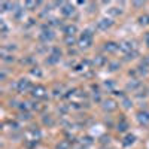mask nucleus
Wrapping results in <instances>:
<instances>
[{
  "mask_svg": "<svg viewBox=\"0 0 149 149\" xmlns=\"http://www.w3.org/2000/svg\"><path fill=\"white\" fill-rule=\"evenodd\" d=\"M112 26H113V21H112L110 18H102V19H98V21H97V29H98V30H102V31L110 29Z\"/></svg>",
  "mask_w": 149,
  "mask_h": 149,
  "instance_id": "6",
  "label": "nucleus"
},
{
  "mask_svg": "<svg viewBox=\"0 0 149 149\" xmlns=\"http://www.w3.org/2000/svg\"><path fill=\"white\" fill-rule=\"evenodd\" d=\"M24 137H26L27 142H34L36 143V142H39L42 139V133H40L39 128L31 127V128H29L26 133H24Z\"/></svg>",
  "mask_w": 149,
  "mask_h": 149,
  "instance_id": "2",
  "label": "nucleus"
},
{
  "mask_svg": "<svg viewBox=\"0 0 149 149\" xmlns=\"http://www.w3.org/2000/svg\"><path fill=\"white\" fill-rule=\"evenodd\" d=\"M94 64H95V66H98V67L103 66V64H106V58H104L103 55H98V57L94 60Z\"/></svg>",
  "mask_w": 149,
  "mask_h": 149,
  "instance_id": "17",
  "label": "nucleus"
},
{
  "mask_svg": "<svg viewBox=\"0 0 149 149\" xmlns=\"http://www.w3.org/2000/svg\"><path fill=\"white\" fill-rule=\"evenodd\" d=\"M31 95L34 98H37V100H42V98L48 97V90L45 88L43 85H36V86H33V90H31Z\"/></svg>",
  "mask_w": 149,
  "mask_h": 149,
  "instance_id": "4",
  "label": "nucleus"
},
{
  "mask_svg": "<svg viewBox=\"0 0 149 149\" xmlns=\"http://www.w3.org/2000/svg\"><path fill=\"white\" fill-rule=\"evenodd\" d=\"M119 51L125 52V54H130V52L136 51V46H134V43L131 40H125V42L119 43Z\"/></svg>",
  "mask_w": 149,
  "mask_h": 149,
  "instance_id": "8",
  "label": "nucleus"
},
{
  "mask_svg": "<svg viewBox=\"0 0 149 149\" xmlns=\"http://www.w3.org/2000/svg\"><path fill=\"white\" fill-rule=\"evenodd\" d=\"M93 40H94V33L90 30V29H86L82 31V34L79 36V39H78V45L81 49H88L91 45H93Z\"/></svg>",
  "mask_w": 149,
  "mask_h": 149,
  "instance_id": "1",
  "label": "nucleus"
},
{
  "mask_svg": "<svg viewBox=\"0 0 149 149\" xmlns=\"http://www.w3.org/2000/svg\"><path fill=\"white\" fill-rule=\"evenodd\" d=\"M145 43H146V45L149 46V31H148V33L145 34Z\"/></svg>",
  "mask_w": 149,
  "mask_h": 149,
  "instance_id": "25",
  "label": "nucleus"
},
{
  "mask_svg": "<svg viewBox=\"0 0 149 149\" xmlns=\"http://www.w3.org/2000/svg\"><path fill=\"white\" fill-rule=\"evenodd\" d=\"M0 26H2V33H3V36H6V34H8V27H6L5 21H2V22H0Z\"/></svg>",
  "mask_w": 149,
  "mask_h": 149,
  "instance_id": "24",
  "label": "nucleus"
},
{
  "mask_svg": "<svg viewBox=\"0 0 149 149\" xmlns=\"http://www.w3.org/2000/svg\"><path fill=\"white\" fill-rule=\"evenodd\" d=\"M134 142H136V136H134V134H127L125 137H124L122 145H124V146H130V145H133Z\"/></svg>",
  "mask_w": 149,
  "mask_h": 149,
  "instance_id": "15",
  "label": "nucleus"
},
{
  "mask_svg": "<svg viewBox=\"0 0 149 149\" xmlns=\"http://www.w3.org/2000/svg\"><path fill=\"white\" fill-rule=\"evenodd\" d=\"M103 109H104L106 112H113V110L118 109V104H116L115 100L109 98V100H104V102H103Z\"/></svg>",
  "mask_w": 149,
  "mask_h": 149,
  "instance_id": "10",
  "label": "nucleus"
},
{
  "mask_svg": "<svg viewBox=\"0 0 149 149\" xmlns=\"http://www.w3.org/2000/svg\"><path fill=\"white\" fill-rule=\"evenodd\" d=\"M139 86H140V81H133V82H130L128 85H127V88L130 90H136V88H139Z\"/></svg>",
  "mask_w": 149,
  "mask_h": 149,
  "instance_id": "20",
  "label": "nucleus"
},
{
  "mask_svg": "<svg viewBox=\"0 0 149 149\" xmlns=\"http://www.w3.org/2000/svg\"><path fill=\"white\" fill-rule=\"evenodd\" d=\"M139 24H142V26H149V15H143L139 18Z\"/></svg>",
  "mask_w": 149,
  "mask_h": 149,
  "instance_id": "19",
  "label": "nucleus"
},
{
  "mask_svg": "<svg viewBox=\"0 0 149 149\" xmlns=\"http://www.w3.org/2000/svg\"><path fill=\"white\" fill-rule=\"evenodd\" d=\"M54 37H55V34L52 33V30H51V29H48V30L45 29V30L40 33V39H42V40H45V42H48V40H52Z\"/></svg>",
  "mask_w": 149,
  "mask_h": 149,
  "instance_id": "12",
  "label": "nucleus"
},
{
  "mask_svg": "<svg viewBox=\"0 0 149 149\" xmlns=\"http://www.w3.org/2000/svg\"><path fill=\"white\" fill-rule=\"evenodd\" d=\"M127 128H128V122H127V119L121 118V121L118 122V125H116V130H118L119 133H124V131H127Z\"/></svg>",
  "mask_w": 149,
  "mask_h": 149,
  "instance_id": "14",
  "label": "nucleus"
},
{
  "mask_svg": "<svg viewBox=\"0 0 149 149\" xmlns=\"http://www.w3.org/2000/svg\"><path fill=\"white\" fill-rule=\"evenodd\" d=\"M64 33H66V36H74L78 33V27L74 24H67L64 27Z\"/></svg>",
  "mask_w": 149,
  "mask_h": 149,
  "instance_id": "13",
  "label": "nucleus"
},
{
  "mask_svg": "<svg viewBox=\"0 0 149 149\" xmlns=\"http://www.w3.org/2000/svg\"><path fill=\"white\" fill-rule=\"evenodd\" d=\"M43 124H46V125H54V119L49 116V115H46V116L43 118Z\"/></svg>",
  "mask_w": 149,
  "mask_h": 149,
  "instance_id": "22",
  "label": "nucleus"
},
{
  "mask_svg": "<svg viewBox=\"0 0 149 149\" xmlns=\"http://www.w3.org/2000/svg\"><path fill=\"white\" fill-rule=\"evenodd\" d=\"M31 74H37V76H42V72H40V70H31Z\"/></svg>",
  "mask_w": 149,
  "mask_h": 149,
  "instance_id": "26",
  "label": "nucleus"
},
{
  "mask_svg": "<svg viewBox=\"0 0 149 149\" xmlns=\"http://www.w3.org/2000/svg\"><path fill=\"white\" fill-rule=\"evenodd\" d=\"M60 58H61V49L52 48L51 49V55H49V58L46 61H48L49 64H55V63H58V61H60Z\"/></svg>",
  "mask_w": 149,
  "mask_h": 149,
  "instance_id": "5",
  "label": "nucleus"
},
{
  "mask_svg": "<svg viewBox=\"0 0 149 149\" xmlns=\"http://www.w3.org/2000/svg\"><path fill=\"white\" fill-rule=\"evenodd\" d=\"M74 6L72 3H63L61 5V14H63L64 17H72L74 14Z\"/></svg>",
  "mask_w": 149,
  "mask_h": 149,
  "instance_id": "9",
  "label": "nucleus"
},
{
  "mask_svg": "<svg viewBox=\"0 0 149 149\" xmlns=\"http://www.w3.org/2000/svg\"><path fill=\"white\" fill-rule=\"evenodd\" d=\"M24 5H26V8H27L29 10H34L37 6L40 5V2H31V0H29V2H26Z\"/></svg>",
  "mask_w": 149,
  "mask_h": 149,
  "instance_id": "16",
  "label": "nucleus"
},
{
  "mask_svg": "<svg viewBox=\"0 0 149 149\" xmlns=\"http://www.w3.org/2000/svg\"><path fill=\"white\" fill-rule=\"evenodd\" d=\"M15 90L18 91V93H27V91H30V90H33V85H31V82L29 81V79H19V81H17V84H15Z\"/></svg>",
  "mask_w": 149,
  "mask_h": 149,
  "instance_id": "3",
  "label": "nucleus"
},
{
  "mask_svg": "<svg viewBox=\"0 0 149 149\" xmlns=\"http://www.w3.org/2000/svg\"><path fill=\"white\" fill-rule=\"evenodd\" d=\"M103 48H104V51H106V52L113 54V52H116L118 49H119V43H115V42H106Z\"/></svg>",
  "mask_w": 149,
  "mask_h": 149,
  "instance_id": "11",
  "label": "nucleus"
},
{
  "mask_svg": "<svg viewBox=\"0 0 149 149\" xmlns=\"http://www.w3.org/2000/svg\"><path fill=\"white\" fill-rule=\"evenodd\" d=\"M66 45L73 46L74 45V36H66Z\"/></svg>",
  "mask_w": 149,
  "mask_h": 149,
  "instance_id": "21",
  "label": "nucleus"
},
{
  "mask_svg": "<svg viewBox=\"0 0 149 149\" xmlns=\"http://www.w3.org/2000/svg\"><path fill=\"white\" fill-rule=\"evenodd\" d=\"M137 121H139L140 125L149 127V112L148 110H140L137 113Z\"/></svg>",
  "mask_w": 149,
  "mask_h": 149,
  "instance_id": "7",
  "label": "nucleus"
},
{
  "mask_svg": "<svg viewBox=\"0 0 149 149\" xmlns=\"http://www.w3.org/2000/svg\"><path fill=\"white\" fill-rule=\"evenodd\" d=\"M122 103H124V107H127V109H130V107H131V102H130V98H128L127 95L122 98Z\"/></svg>",
  "mask_w": 149,
  "mask_h": 149,
  "instance_id": "23",
  "label": "nucleus"
},
{
  "mask_svg": "<svg viewBox=\"0 0 149 149\" xmlns=\"http://www.w3.org/2000/svg\"><path fill=\"white\" fill-rule=\"evenodd\" d=\"M70 148V142L69 140H63V142H60L57 149H69Z\"/></svg>",
  "mask_w": 149,
  "mask_h": 149,
  "instance_id": "18",
  "label": "nucleus"
}]
</instances>
